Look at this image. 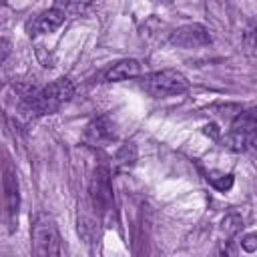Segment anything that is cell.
Returning <instances> with one entry per match:
<instances>
[{"label": "cell", "instance_id": "obj_1", "mask_svg": "<svg viewBox=\"0 0 257 257\" xmlns=\"http://www.w3.org/2000/svg\"><path fill=\"white\" fill-rule=\"evenodd\" d=\"M74 94V84L68 78H56L54 82L38 88L30 98L24 100V106L30 114H52Z\"/></svg>", "mask_w": 257, "mask_h": 257}, {"label": "cell", "instance_id": "obj_6", "mask_svg": "<svg viewBox=\"0 0 257 257\" xmlns=\"http://www.w3.org/2000/svg\"><path fill=\"white\" fill-rule=\"evenodd\" d=\"M114 139V124L108 116H96L86 124L84 143L90 147H104Z\"/></svg>", "mask_w": 257, "mask_h": 257}, {"label": "cell", "instance_id": "obj_8", "mask_svg": "<svg viewBox=\"0 0 257 257\" xmlns=\"http://www.w3.org/2000/svg\"><path fill=\"white\" fill-rule=\"evenodd\" d=\"M4 203H6L8 219H10L12 227H14L16 215H18L20 195H18V181H16V177H14V173L10 169H6V175H4Z\"/></svg>", "mask_w": 257, "mask_h": 257}, {"label": "cell", "instance_id": "obj_13", "mask_svg": "<svg viewBox=\"0 0 257 257\" xmlns=\"http://www.w3.org/2000/svg\"><path fill=\"white\" fill-rule=\"evenodd\" d=\"M90 0H56V6L62 8L66 14L72 12V14H78V12H84L88 8Z\"/></svg>", "mask_w": 257, "mask_h": 257}, {"label": "cell", "instance_id": "obj_4", "mask_svg": "<svg viewBox=\"0 0 257 257\" xmlns=\"http://www.w3.org/2000/svg\"><path fill=\"white\" fill-rule=\"evenodd\" d=\"M90 201L94 211L104 217L108 213H112L114 209V197H112V185H110V173L106 167H98L94 169L92 177H90Z\"/></svg>", "mask_w": 257, "mask_h": 257}, {"label": "cell", "instance_id": "obj_14", "mask_svg": "<svg viewBox=\"0 0 257 257\" xmlns=\"http://www.w3.org/2000/svg\"><path fill=\"white\" fill-rule=\"evenodd\" d=\"M209 181H211V185L215 187V189H219V191H229L231 189V185H233V175H223V173H211L209 177H207Z\"/></svg>", "mask_w": 257, "mask_h": 257}, {"label": "cell", "instance_id": "obj_12", "mask_svg": "<svg viewBox=\"0 0 257 257\" xmlns=\"http://www.w3.org/2000/svg\"><path fill=\"white\" fill-rule=\"evenodd\" d=\"M241 227H243V221H241V217H239V215H235V213H229V215L223 219V223H221L223 233H225V235H229V237H233L235 233H239V231H241Z\"/></svg>", "mask_w": 257, "mask_h": 257}, {"label": "cell", "instance_id": "obj_3", "mask_svg": "<svg viewBox=\"0 0 257 257\" xmlns=\"http://www.w3.org/2000/svg\"><path fill=\"white\" fill-rule=\"evenodd\" d=\"M141 84L153 96H175V94H181L189 88L187 76L183 72L175 70V68H165V70L151 72V74L143 76Z\"/></svg>", "mask_w": 257, "mask_h": 257}, {"label": "cell", "instance_id": "obj_9", "mask_svg": "<svg viewBox=\"0 0 257 257\" xmlns=\"http://www.w3.org/2000/svg\"><path fill=\"white\" fill-rule=\"evenodd\" d=\"M141 74V62L137 58H124L118 60L116 64H112L106 72V80L110 82H118V80H128Z\"/></svg>", "mask_w": 257, "mask_h": 257}, {"label": "cell", "instance_id": "obj_16", "mask_svg": "<svg viewBox=\"0 0 257 257\" xmlns=\"http://www.w3.org/2000/svg\"><path fill=\"white\" fill-rule=\"evenodd\" d=\"M253 46L257 48V26H255V30H253Z\"/></svg>", "mask_w": 257, "mask_h": 257}, {"label": "cell", "instance_id": "obj_11", "mask_svg": "<svg viewBox=\"0 0 257 257\" xmlns=\"http://www.w3.org/2000/svg\"><path fill=\"white\" fill-rule=\"evenodd\" d=\"M135 161H137V149H135V145H133V143L122 145V147L118 149V153H116V165H120V167H131Z\"/></svg>", "mask_w": 257, "mask_h": 257}, {"label": "cell", "instance_id": "obj_2", "mask_svg": "<svg viewBox=\"0 0 257 257\" xmlns=\"http://www.w3.org/2000/svg\"><path fill=\"white\" fill-rule=\"evenodd\" d=\"M32 245L34 255L52 257L60 253V233L54 219L46 213H38L32 221Z\"/></svg>", "mask_w": 257, "mask_h": 257}, {"label": "cell", "instance_id": "obj_15", "mask_svg": "<svg viewBox=\"0 0 257 257\" xmlns=\"http://www.w3.org/2000/svg\"><path fill=\"white\" fill-rule=\"evenodd\" d=\"M241 249H243V251H247V253L257 251V233L245 235V237L241 239Z\"/></svg>", "mask_w": 257, "mask_h": 257}, {"label": "cell", "instance_id": "obj_5", "mask_svg": "<svg viewBox=\"0 0 257 257\" xmlns=\"http://www.w3.org/2000/svg\"><path fill=\"white\" fill-rule=\"evenodd\" d=\"M171 42L179 48H199V46H205L211 42L209 38V32L205 26L201 24H187V26H181L177 28L173 34H171Z\"/></svg>", "mask_w": 257, "mask_h": 257}, {"label": "cell", "instance_id": "obj_7", "mask_svg": "<svg viewBox=\"0 0 257 257\" xmlns=\"http://www.w3.org/2000/svg\"><path fill=\"white\" fill-rule=\"evenodd\" d=\"M66 20V12L58 6L42 12L40 16H36V20L30 24V34H50L54 30H58Z\"/></svg>", "mask_w": 257, "mask_h": 257}, {"label": "cell", "instance_id": "obj_10", "mask_svg": "<svg viewBox=\"0 0 257 257\" xmlns=\"http://www.w3.org/2000/svg\"><path fill=\"white\" fill-rule=\"evenodd\" d=\"M231 128L233 131H239V133H247V135L257 133V108L239 110L235 114V118H233Z\"/></svg>", "mask_w": 257, "mask_h": 257}]
</instances>
